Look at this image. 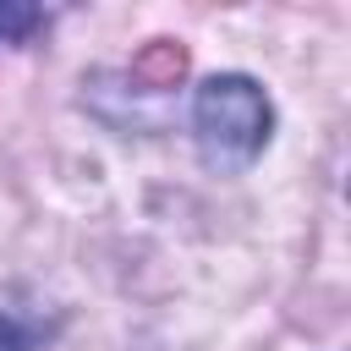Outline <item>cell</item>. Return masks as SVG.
<instances>
[{
    "label": "cell",
    "mask_w": 351,
    "mask_h": 351,
    "mask_svg": "<svg viewBox=\"0 0 351 351\" xmlns=\"http://www.w3.org/2000/svg\"><path fill=\"white\" fill-rule=\"evenodd\" d=\"M192 143L203 170L241 176L274 143V99L247 71H214L192 93Z\"/></svg>",
    "instance_id": "1"
},
{
    "label": "cell",
    "mask_w": 351,
    "mask_h": 351,
    "mask_svg": "<svg viewBox=\"0 0 351 351\" xmlns=\"http://www.w3.org/2000/svg\"><path fill=\"white\" fill-rule=\"evenodd\" d=\"M44 22H49V16H44L38 5H27V0H0V44H22V38H33Z\"/></svg>",
    "instance_id": "2"
},
{
    "label": "cell",
    "mask_w": 351,
    "mask_h": 351,
    "mask_svg": "<svg viewBox=\"0 0 351 351\" xmlns=\"http://www.w3.org/2000/svg\"><path fill=\"white\" fill-rule=\"evenodd\" d=\"M38 346V324H22L0 307V351H33Z\"/></svg>",
    "instance_id": "3"
}]
</instances>
